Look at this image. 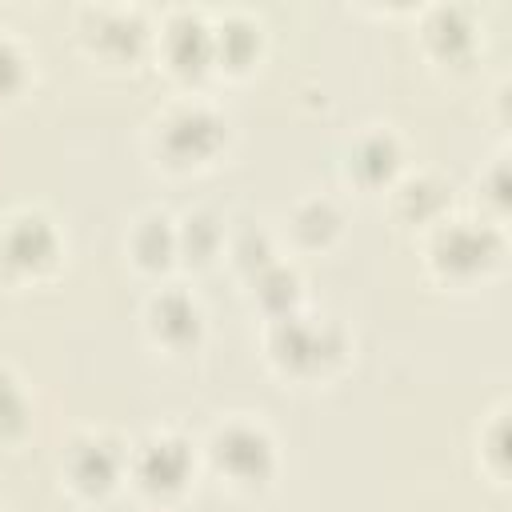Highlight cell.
I'll use <instances>...</instances> for the list:
<instances>
[{
  "label": "cell",
  "instance_id": "6da1fadb",
  "mask_svg": "<svg viewBox=\"0 0 512 512\" xmlns=\"http://www.w3.org/2000/svg\"><path fill=\"white\" fill-rule=\"evenodd\" d=\"M268 352L288 372L312 376V372L332 368L344 356V332L332 320L284 312V316H272V324H268Z\"/></svg>",
  "mask_w": 512,
  "mask_h": 512
},
{
  "label": "cell",
  "instance_id": "7a4b0ae2",
  "mask_svg": "<svg viewBox=\"0 0 512 512\" xmlns=\"http://www.w3.org/2000/svg\"><path fill=\"white\" fill-rule=\"evenodd\" d=\"M504 252L500 228L488 220H440L428 236V260L436 272L452 276V280H468L488 272Z\"/></svg>",
  "mask_w": 512,
  "mask_h": 512
},
{
  "label": "cell",
  "instance_id": "3957f363",
  "mask_svg": "<svg viewBox=\"0 0 512 512\" xmlns=\"http://www.w3.org/2000/svg\"><path fill=\"white\" fill-rule=\"evenodd\" d=\"M220 144H224V120H220V112H212L200 100L176 104L156 124V152L168 164H176V168H188V164L208 160Z\"/></svg>",
  "mask_w": 512,
  "mask_h": 512
},
{
  "label": "cell",
  "instance_id": "277c9868",
  "mask_svg": "<svg viewBox=\"0 0 512 512\" xmlns=\"http://www.w3.org/2000/svg\"><path fill=\"white\" fill-rule=\"evenodd\" d=\"M208 456L236 484H264L272 476V468H276L272 436L260 424H252V420L220 424L212 432V440H208Z\"/></svg>",
  "mask_w": 512,
  "mask_h": 512
},
{
  "label": "cell",
  "instance_id": "5b68a950",
  "mask_svg": "<svg viewBox=\"0 0 512 512\" xmlns=\"http://www.w3.org/2000/svg\"><path fill=\"white\" fill-rule=\"evenodd\" d=\"M60 256V232L44 212H12L0 224V264L12 276H36Z\"/></svg>",
  "mask_w": 512,
  "mask_h": 512
},
{
  "label": "cell",
  "instance_id": "8992f818",
  "mask_svg": "<svg viewBox=\"0 0 512 512\" xmlns=\"http://www.w3.org/2000/svg\"><path fill=\"white\" fill-rule=\"evenodd\" d=\"M124 468H128V452L108 432H80L64 452V476L84 496H104Z\"/></svg>",
  "mask_w": 512,
  "mask_h": 512
},
{
  "label": "cell",
  "instance_id": "52a82bcc",
  "mask_svg": "<svg viewBox=\"0 0 512 512\" xmlns=\"http://www.w3.org/2000/svg\"><path fill=\"white\" fill-rule=\"evenodd\" d=\"M128 468L144 492L172 496L184 488V480L192 472V444L176 432H156L128 456Z\"/></svg>",
  "mask_w": 512,
  "mask_h": 512
},
{
  "label": "cell",
  "instance_id": "ba28073f",
  "mask_svg": "<svg viewBox=\"0 0 512 512\" xmlns=\"http://www.w3.org/2000/svg\"><path fill=\"white\" fill-rule=\"evenodd\" d=\"M200 328H204V312L180 284H168L148 300V332L160 344L188 348L200 340Z\"/></svg>",
  "mask_w": 512,
  "mask_h": 512
},
{
  "label": "cell",
  "instance_id": "9c48e42d",
  "mask_svg": "<svg viewBox=\"0 0 512 512\" xmlns=\"http://www.w3.org/2000/svg\"><path fill=\"white\" fill-rule=\"evenodd\" d=\"M164 56L180 72H200L212 60V24L192 8H176L164 20Z\"/></svg>",
  "mask_w": 512,
  "mask_h": 512
},
{
  "label": "cell",
  "instance_id": "30bf717a",
  "mask_svg": "<svg viewBox=\"0 0 512 512\" xmlns=\"http://www.w3.org/2000/svg\"><path fill=\"white\" fill-rule=\"evenodd\" d=\"M400 156V140L388 128H368L348 144V176H356L368 188L388 184L400 168Z\"/></svg>",
  "mask_w": 512,
  "mask_h": 512
},
{
  "label": "cell",
  "instance_id": "8fae6325",
  "mask_svg": "<svg viewBox=\"0 0 512 512\" xmlns=\"http://www.w3.org/2000/svg\"><path fill=\"white\" fill-rule=\"evenodd\" d=\"M84 20H88L92 44L104 52H132L148 36V24L136 8H92L84 12Z\"/></svg>",
  "mask_w": 512,
  "mask_h": 512
},
{
  "label": "cell",
  "instance_id": "7c38bea8",
  "mask_svg": "<svg viewBox=\"0 0 512 512\" xmlns=\"http://www.w3.org/2000/svg\"><path fill=\"white\" fill-rule=\"evenodd\" d=\"M128 248H132V260L148 272H160L172 264L176 256V224L164 216V212H144L136 224H132V236H128Z\"/></svg>",
  "mask_w": 512,
  "mask_h": 512
},
{
  "label": "cell",
  "instance_id": "4fadbf2b",
  "mask_svg": "<svg viewBox=\"0 0 512 512\" xmlns=\"http://www.w3.org/2000/svg\"><path fill=\"white\" fill-rule=\"evenodd\" d=\"M340 224H344V216H340V208L328 196H308L288 216V228H292V236L304 248H324L340 232Z\"/></svg>",
  "mask_w": 512,
  "mask_h": 512
},
{
  "label": "cell",
  "instance_id": "5bb4252c",
  "mask_svg": "<svg viewBox=\"0 0 512 512\" xmlns=\"http://www.w3.org/2000/svg\"><path fill=\"white\" fill-rule=\"evenodd\" d=\"M424 36H428V44H432L436 52L456 56V52L472 48V40H476L472 12L460 8V4H436V8L428 12V20H424Z\"/></svg>",
  "mask_w": 512,
  "mask_h": 512
},
{
  "label": "cell",
  "instance_id": "9a60e30c",
  "mask_svg": "<svg viewBox=\"0 0 512 512\" xmlns=\"http://www.w3.org/2000/svg\"><path fill=\"white\" fill-rule=\"evenodd\" d=\"M248 280H252L256 300H260L272 316L296 312V300H300V276H296V268H288V264L272 260V264H264L260 272H252Z\"/></svg>",
  "mask_w": 512,
  "mask_h": 512
},
{
  "label": "cell",
  "instance_id": "2e32d148",
  "mask_svg": "<svg viewBox=\"0 0 512 512\" xmlns=\"http://www.w3.org/2000/svg\"><path fill=\"white\" fill-rule=\"evenodd\" d=\"M224 244V228L212 212H188L180 224H176V252L192 264H204L220 252Z\"/></svg>",
  "mask_w": 512,
  "mask_h": 512
},
{
  "label": "cell",
  "instance_id": "e0dca14e",
  "mask_svg": "<svg viewBox=\"0 0 512 512\" xmlns=\"http://www.w3.org/2000/svg\"><path fill=\"white\" fill-rule=\"evenodd\" d=\"M260 48V28L240 16V12H228L216 28H212V56L228 60V64H244L252 60V52Z\"/></svg>",
  "mask_w": 512,
  "mask_h": 512
},
{
  "label": "cell",
  "instance_id": "ac0fdd59",
  "mask_svg": "<svg viewBox=\"0 0 512 512\" xmlns=\"http://www.w3.org/2000/svg\"><path fill=\"white\" fill-rule=\"evenodd\" d=\"M448 188L436 180V176H412V180H404L400 188H396V212L404 216V220H436L440 216V208H444V196Z\"/></svg>",
  "mask_w": 512,
  "mask_h": 512
},
{
  "label": "cell",
  "instance_id": "d6986e66",
  "mask_svg": "<svg viewBox=\"0 0 512 512\" xmlns=\"http://www.w3.org/2000/svg\"><path fill=\"white\" fill-rule=\"evenodd\" d=\"M228 252H232V260H236V268H244L248 276H252V272H260L264 264H272V260H276L272 236H268L264 228H256V224H244V228L232 236Z\"/></svg>",
  "mask_w": 512,
  "mask_h": 512
},
{
  "label": "cell",
  "instance_id": "ffe728a7",
  "mask_svg": "<svg viewBox=\"0 0 512 512\" xmlns=\"http://www.w3.org/2000/svg\"><path fill=\"white\" fill-rule=\"evenodd\" d=\"M28 396H24V388H20V380L8 372V368H0V436H16V432H24L28 428Z\"/></svg>",
  "mask_w": 512,
  "mask_h": 512
},
{
  "label": "cell",
  "instance_id": "44dd1931",
  "mask_svg": "<svg viewBox=\"0 0 512 512\" xmlns=\"http://www.w3.org/2000/svg\"><path fill=\"white\" fill-rule=\"evenodd\" d=\"M24 72H28V60H24L20 44H16L12 36H4V32H0V92L20 88Z\"/></svg>",
  "mask_w": 512,
  "mask_h": 512
}]
</instances>
